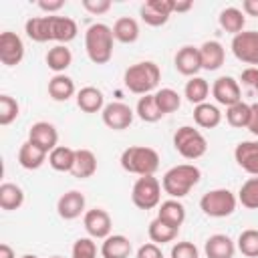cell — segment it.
Returning <instances> with one entry per match:
<instances>
[{"instance_id": "6da1fadb", "label": "cell", "mask_w": 258, "mask_h": 258, "mask_svg": "<svg viewBox=\"0 0 258 258\" xmlns=\"http://www.w3.org/2000/svg\"><path fill=\"white\" fill-rule=\"evenodd\" d=\"M24 32L34 42H48L56 40L58 44H67L77 38V22L69 16H34L28 18L24 24Z\"/></svg>"}, {"instance_id": "7a4b0ae2", "label": "cell", "mask_w": 258, "mask_h": 258, "mask_svg": "<svg viewBox=\"0 0 258 258\" xmlns=\"http://www.w3.org/2000/svg\"><path fill=\"white\" fill-rule=\"evenodd\" d=\"M202 179V171L198 165L194 163H179V165H173L169 167L165 173H163V179H161V187L163 191L173 198V200H179V198H185Z\"/></svg>"}, {"instance_id": "3957f363", "label": "cell", "mask_w": 258, "mask_h": 258, "mask_svg": "<svg viewBox=\"0 0 258 258\" xmlns=\"http://www.w3.org/2000/svg\"><path fill=\"white\" fill-rule=\"evenodd\" d=\"M113 28L103 24V22H95L87 28L85 32V50L91 62L95 64H107L113 56Z\"/></svg>"}, {"instance_id": "277c9868", "label": "cell", "mask_w": 258, "mask_h": 258, "mask_svg": "<svg viewBox=\"0 0 258 258\" xmlns=\"http://www.w3.org/2000/svg\"><path fill=\"white\" fill-rule=\"evenodd\" d=\"M159 81H161V71L153 60L135 62L123 75L125 87L135 95H151V91L159 85Z\"/></svg>"}, {"instance_id": "5b68a950", "label": "cell", "mask_w": 258, "mask_h": 258, "mask_svg": "<svg viewBox=\"0 0 258 258\" xmlns=\"http://www.w3.org/2000/svg\"><path fill=\"white\" fill-rule=\"evenodd\" d=\"M119 163L125 171L135 173V175H153L159 167V153L151 147L145 145H131L123 149Z\"/></svg>"}, {"instance_id": "8992f818", "label": "cell", "mask_w": 258, "mask_h": 258, "mask_svg": "<svg viewBox=\"0 0 258 258\" xmlns=\"http://www.w3.org/2000/svg\"><path fill=\"white\" fill-rule=\"evenodd\" d=\"M173 147L185 159H200L208 151V141L200 129L191 125H181L173 133Z\"/></svg>"}, {"instance_id": "52a82bcc", "label": "cell", "mask_w": 258, "mask_h": 258, "mask_svg": "<svg viewBox=\"0 0 258 258\" xmlns=\"http://www.w3.org/2000/svg\"><path fill=\"white\" fill-rule=\"evenodd\" d=\"M236 206L238 198L226 187L210 189L200 200V210L210 218H228L236 212Z\"/></svg>"}, {"instance_id": "ba28073f", "label": "cell", "mask_w": 258, "mask_h": 258, "mask_svg": "<svg viewBox=\"0 0 258 258\" xmlns=\"http://www.w3.org/2000/svg\"><path fill=\"white\" fill-rule=\"evenodd\" d=\"M131 202L139 210H153L161 202V183L155 175H141L131 187Z\"/></svg>"}, {"instance_id": "9c48e42d", "label": "cell", "mask_w": 258, "mask_h": 258, "mask_svg": "<svg viewBox=\"0 0 258 258\" xmlns=\"http://www.w3.org/2000/svg\"><path fill=\"white\" fill-rule=\"evenodd\" d=\"M232 52L238 60L254 67L258 64V32L244 30L232 38Z\"/></svg>"}, {"instance_id": "30bf717a", "label": "cell", "mask_w": 258, "mask_h": 258, "mask_svg": "<svg viewBox=\"0 0 258 258\" xmlns=\"http://www.w3.org/2000/svg\"><path fill=\"white\" fill-rule=\"evenodd\" d=\"M133 117H135V111H133L129 105L121 103V101L109 103V105H105V109L101 111L103 123H105L109 129H113V131H123V129H127V127L133 123Z\"/></svg>"}, {"instance_id": "8fae6325", "label": "cell", "mask_w": 258, "mask_h": 258, "mask_svg": "<svg viewBox=\"0 0 258 258\" xmlns=\"http://www.w3.org/2000/svg\"><path fill=\"white\" fill-rule=\"evenodd\" d=\"M173 6L175 0H147L145 4H141L139 16L149 26H163L171 16Z\"/></svg>"}, {"instance_id": "7c38bea8", "label": "cell", "mask_w": 258, "mask_h": 258, "mask_svg": "<svg viewBox=\"0 0 258 258\" xmlns=\"http://www.w3.org/2000/svg\"><path fill=\"white\" fill-rule=\"evenodd\" d=\"M83 226H85L89 238H101V240H105L107 236H111L113 222H111V216H109L107 210L93 208V210H87L83 214Z\"/></svg>"}, {"instance_id": "4fadbf2b", "label": "cell", "mask_w": 258, "mask_h": 258, "mask_svg": "<svg viewBox=\"0 0 258 258\" xmlns=\"http://www.w3.org/2000/svg\"><path fill=\"white\" fill-rule=\"evenodd\" d=\"M212 95H214V99H216L220 105H224L226 109L242 101L240 83H238L234 77H228V75L218 77V79L214 81V85H212Z\"/></svg>"}, {"instance_id": "5bb4252c", "label": "cell", "mask_w": 258, "mask_h": 258, "mask_svg": "<svg viewBox=\"0 0 258 258\" xmlns=\"http://www.w3.org/2000/svg\"><path fill=\"white\" fill-rule=\"evenodd\" d=\"M24 58V42L16 32L4 30L0 34V60L6 67H16Z\"/></svg>"}, {"instance_id": "9a60e30c", "label": "cell", "mask_w": 258, "mask_h": 258, "mask_svg": "<svg viewBox=\"0 0 258 258\" xmlns=\"http://www.w3.org/2000/svg\"><path fill=\"white\" fill-rule=\"evenodd\" d=\"M28 141H32L34 145H38L46 153H50L58 145V131L48 121H36L28 129Z\"/></svg>"}, {"instance_id": "2e32d148", "label": "cell", "mask_w": 258, "mask_h": 258, "mask_svg": "<svg viewBox=\"0 0 258 258\" xmlns=\"http://www.w3.org/2000/svg\"><path fill=\"white\" fill-rule=\"evenodd\" d=\"M173 64H175V71L183 77H198V71H202V58H200V48L198 46H191V44H185L181 46L177 52H175V58H173Z\"/></svg>"}, {"instance_id": "e0dca14e", "label": "cell", "mask_w": 258, "mask_h": 258, "mask_svg": "<svg viewBox=\"0 0 258 258\" xmlns=\"http://www.w3.org/2000/svg\"><path fill=\"white\" fill-rule=\"evenodd\" d=\"M234 159L246 173L258 177V139L256 141H240L234 149Z\"/></svg>"}, {"instance_id": "ac0fdd59", "label": "cell", "mask_w": 258, "mask_h": 258, "mask_svg": "<svg viewBox=\"0 0 258 258\" xmlns=\"http://www.w3.org/2000/svg\"><path fill=\"white\" fill-rule=\"evenodd\" d=\"M85 196L77 189H71L58 198L56 212L62 220H77L81 214H85Z\"/></svg>"}, {"instance_id": "d6986e66", "label": "cell", "mask_w": 258, "mask_h": 258, "mask_svg": "<svg viewBox=\"0 0 258 258\" xmlns=\"http://www.w3.org/2000/svg\"><path fill=\"white\" fill-rule=\"evenodd\" d=\"M204 252H206V258H234L236 244L226 234H214L206 240Z\"/></svg>"}, {"instance_id": "ffe728a7", "label": "cell", "mask_w": 258, "mask_h": 258, "mask_svg": "<svg viewBox=\"0 0 258 258\" xmlns=\"http://www.w3.org/2000/svg\"><path fill=\"white\" fill-rule=\"evenodd\" d=\"M200 58L204 71H218L226 60V50L218 40H206L200 46Z\"/></svg>"}, {"instance_id": "44dd1931", "label": "cell", "mask_w": 258, "mask_h": 258, "mask_svg": "<svg viewBox=\"0 0 258 258\" xmlns=\"http://www.w3.org/2000/svg\"><path fill=\"white\" fill-rule=\"evenodd\" d=\"M133 246L127 236L123 234H111L101 244V256L103 258H129Z\"/></svg>"}, {"instance_id": "7402d4cb", "label": "cell", "mask_w": 258, "mask_h": 258, "mask_svg": "<svg viewBox=\"0 0 258 258\" xmlns=\"http://www.w3.org/2000/svg\"><path fill=\"white\" fill-rule=\"evenodd\" d=\"M77 107L85 113H99L105 109V95L97 87H83L77 93Z\"/></svg>"}, {"instance_id": "603a6c76", "label": "cell", "mask_w": 258, "mask_h": 258, "mask_svg": "<svg viewBox=\"0 0 258 258\" xmlns=\"http://www.w3.org/2000/svg\"><path fill=\"white\" fill-rule=\"evenodd\" d=\"M48 153L44 149H40L38 145H34L32 141H24L18 149V163L24 167V169H38L44 161H46Z\"/></svg>"}, {"instance_id": "cb8c5ba5", "label": "cell", "mask_w": 258, "mask_h": 258, "mask_svg": "<svg viewBox=\"0 0 258 258\" xmlns=\"http://www.w3.org/2000/svg\"><path fill=\"white\" fill-rule=\"evenodd\" d=\"M95 171H97V155L91 149H77L75 165H73L71 173L79 179H87V177H93Z\"/></svg>"}, {"instance_id": "d4e9b609", "label": "cell", "mask_w": 258, "mask_h": 258, "mask_svg": "<svg viewBox=\"0 0 258 258\" xmlns=\"http://www.w3.org/2000/svg\"><path fill=\"white\" fill-rule=\"evenodd\" d=\"M157 218L161 222H165L167 226H173V228H179L185 220V208L179 200H165L161 202L159 210H157Z\"/></svg>"}, {"instance_id": "484cf974", "label": "cell", "mask_w": 258, "mask_h": 258, "mask_svg": "<svg viewBox=\"0 0 258 258\" xmlns=\"http://www.w3.org/2000/svg\"><path fill=\"white\" fill-rule=\"evenodd\" d=\"M75 93H77L75 81H73L71 77H67L64 73H62V75H54V77L48 81V95H50L52 101L64 103V101H69Z\"/></svg>"}, {"instance_id": "4316f807", "label": "cell", "mask_w": 258, "mask_h": 258, "mask_svg": "<svg viewBox=\"0 0 258 258\" xmlns=\"http://www.w3.org/2000/svg\"><path fill=\"white\" fill-rule=\"evenodd\" d=\"M73 62V52L71 48H67V44H54L52 48H48L46 52V64L52 73L62 75Z\"/></svg>"}, {"instance_id": "83f0119b", "label": "cell", "mask_w": 258, "mask_h": 258, "mask_svg": "<svg viewBox=\"0 0 258 258\" xmlns=\"http://www.w3.org/2000/svg\"><path fill=\"white\" fill-rule=\"evenodd\" d=\"M194 121L202 129H214L222 123V113L212 103H202L194 107Z\"/></svg>"}, {"instance_id": "f1b7e54d", "label": "cell", "mask_w": 258, "mask_h": 258, "mask_svg": "<svg viewBox=\"0 0 258 258\" xmlns=\"http://www.w3.org/2000/svg\"><path fill=\"white\" fill-rule=\"evenodd\" d=\"M113 36L115 40L123 42V44H131L139 38V24L135 18L131 16H121L115 20L113 24Z\"/></svg>"}, {"instance_id": "f546056e", "label": "cell", "mask_w": 258, "mask_h": 258, "mask_svg": "<svg viewBox=\"0 0 258 258\" xmlns=\"http://www.w3.org/2000/svg\"><path fill=\"white\" fill-rule=\"evenodd\" d=\"M218 22H220V26H222L226 32H230V34H234V36H236V34L244 32L246 18H244V12H242L240 8L228 6V8H224V10L220 12Z\"/></svg>"}, {"instance_id": "4dcf8cb0", "label": "cell", "mask_w": 258, "mask_h": 258, "mask_svg": "<svg viewBox=\"0 0 258 258\" xmlns=\"http://www.w3.org/2000/svg\"><path fill=\"white\" fill-rule=\"evenodd\" d=\"M22 204H24V191H22V187L16 185V183L4 181L0 185V208L4 212H12V210H18Z\"/></svg>"}, {"instance_id": "1f68e13d", "label": "cell", "mask_w": 258, "mask_h": 258, "mask_svg": "<svg viewBox=\"0 0 258 258\" xmlns=\"http://www.w3.org/2000/svg\"><path fill=\"white\" fill-rule=\"evenodd\" d=\"M75 151L67 145H56L50 153H48V165L56 171H71L75 165Z\"/></svg>"}, {"instance_id": "d6a6232c", "label": "cell", "mask_w": 258, "mask_h": 258, "mask_svg": "<svg viewBox=\"0 0 258 258\" xmlns=\"http://www.w3.org/2000/svg\"><path fill=\"white\" fill-rule=\"evenodd\" d=\"M177 232L179 228H173V226H167L165 222H161L159 218L151 220L149 222V228H147V234H149V240L153 244H167V242H173L177 238Z\"/></svg>"}, {"instance_id": "836d02e7", "label": "cell", "mask_w": 258, "mask_h": 258, "mask_svg": "<svg viewBox=\"0 0 258 258\" xmlns=\"http://www.w3.org/2000/svg\"><path fill=\"white\" fill-rule=\"evenodd\" d=\"M183 95L191 105H202L210 95V85L202 77H191L183 87Z\"/></svg>"}, {"instance_id": "e575fe53", "label": "cell", "mask_w": 258, "mask_h": 258, "mask_svg": "<svg viewBox=\"0 0 258 258\" xmlns=\"http://www.w3.org/2000/svg\"><path fill=\"white\" fill-rule=\"evenodd\" d=\"M135 113L145 123H155V121H159L163 117L161 109L157 107L155 95H143V97H139V101L135 105Z\"/></svg>"}, {"instance_id": "d590c367", "label": "cell", "mask_w": 258, "mask_h": 258, "mask_svg": "<svg viewBox=\"0 0 258 258\" xmlns=\"http://www.w3.org/2000/svg\"><path fill=\"white\" fill-rule=\"evenodd\" d=\"M250 115H252V109L244 101H240V103H236V105L226 109V121H228L230 127H236V129H248Z\"/></svg>"}, {"instance_id": "8d00e7d4", "label": "cell", "mask_w": 258, "mask_h": 258, "mask_svg": "<svg viewBox=\"0 0 258 258\" xmlns=\"http://www.w3.org/2000/svg\"><path fill=\"white\" fill-rule=\"evenodd\" d=\"M238 202L246 208V210H258V177H248L240 191H238Z\"/></svg>"}, {"instance_id": "74e56055", "label": "cell", "mask_w": 258, "mask_h": 258, "mask_svg": "<svg viewBox=\"0 0 258 258\" xmlns=\"http://www.w3.org/2000/svg\"><path fill=\"white\" fill-rule=\"evenodd\" d=\"M155 101H157V107L161 109L163 115L177 111L179 105H181V97H179V93L173 91V89H169V87L159 89V91L155 93Z\"/></svg>"}, {"instance_id": "f35d334b", "label": "cell", "mask_w": 258, "mask_h": 258, "mask_svg": "<svg viewBox=\"0 0 258 258\" xmlns=\"http://www.w3.org/2000/svg\"><path fill=\"white\" fill-rule=\"evenodd\" d=\"M238 250L248 258H258V230L248 228L238 236Z\"/></svg>"}, {"instance_id": "ab89813d", "label": "cell", "mask_w": 258, "mask_h": 258, "mask_svg": "<svg viewBox=\"0 0 258 258\" xmlns=\"http://www.w3.org/2000/svg\"><path fill=\"white\" fill-rule=\"evenodd\" d=\"M20 113V105L16 99H12L10 95H0V125H10L12 121H16Z\"/></svg>"}, {"instance_id": "60d3db41", "label": "cell", "mask_w": 258, "mask_h": 258, "mask_svg": "<svg viewBox=\"0 0 258 258\" xmlns=\"http://www.w3.org/2000/svg\"><path fill=\"white\" fill-rule=\"evenodd\" d=\"M71 258H97V244L93 238H79L73 244Z\"/></svg>"}, {"instance_id": "b9f144b4", "label": "cell", "mask_w": 258, "mask_h": 258, "mask_svg": "<svg viewBox=\"0 0 258 258\" xmlns=\"http://www.w3.org/2000/svg\"><path fill=\"white\" fill-rule=\"evenodd\" d=\"M240 81H242V87L250 93V95H256L258 97V67H248L242 71L240 75Z\"/></svg>"}, {"instance_id": "7bdbcfd3", "label": "cell", "mask_w": 258, "mask_h": 258, "mask_svg": "<svg viewBox=\"0 0 258 258\" xmlns=\"http://www.w3.org/2000/svg\"><path fill=\"white\" fill-rule=\"evenodd\" d=\"M169 256L171 258H200V252H198L196 244H191V242H177L171 246Z\"/></svg>"}, {"instance_id": "ee69618b", "label": "cell", "mask_w": 258, "mask_h": 258, "mask_svg": "<svg viewBox=\"0 0 258 258\" xmlns=\"http://www.w3.org/2000/svg\"><path fill=\"white\" fill-rule=\"evenodd\" d=\"M83 8L91 14H105L111 10V0H83Z\"/></svg>"}, {"instance_id": "f6af8a7d", "label": "cell", "mask_w": 258, "mask_h": 258, "mask_svg": "<svg viewBox=\"0 0 258 258\" xmlns=\"http://www.w3.org/2000/svg\"><path fill=\"white\" fill-rule=\"evenodd\" d=\"M137 258H163V252H161V248L157 244L147 242V244L137 248Z\"/></svg>"}, {"instance_id": "bcb514c9", "label": "cell", "mask_w": 258, "mask_h": 258, "mask_svg": "<svg viewBox=\"0 0 258 258\" xmlns=\"http://www.w3.org/2000/svg\"><path fill=\"white\" fill-rule=\"evenodd\" d=\"M36 6L48 14H54L64 6V0H40V2H36Z\"/></svg>"}, {"instance_id": "7dc6e473", "label": "cell", "mask_w": 258, "mask_h": 258, "mask_svg": "<svg viewBox=\"0 0 258 258\" xmlns=\"http://www.w3.org/2000/svg\"><path fill=\"white\" fill-rule=\"evenodd\" d=\"M250 109H252V115H250L248 131H250L254 137H258V103H252V105H250Z\"/></svg>"}, {"instance_id": "c3c4849f", "label": "cell", "mask_w": 258, "mask_h": 258, "mask_svg": "<svg viewBox=\"0 0 258 258\" xmlns=\"http://www.w3.org/2000/svg\"><path fill=\"white\" fill-rule=\"evenodd\" d=\"M242 12H246L248 16H258V0H244Z\"/></svg>"}, {"instance_id": "681fc988", "label": "cell", "mask_w": 258, "mask_h": 258, "mask_svg": "<svg viewBox=\"0 0 258 258\" xmlns=\"http://www.w3.org/2000/svg\"><path fill=\"white\" fill-rule=\"evenodd\" d=\"M191 6H194V2H191V0H185V2H179V0H177V2H175V6H173V12H187Z\"/></svg>"}, {"instance_id": "f907efd6", "label": "cell", "mask_w": 258, "mask_h": 258, "mask_svg": "<svg viewBox=\"0 0 258 258\" xmlns=\"http://www.w3.org/2000/svg\"><path fill=\"white\" fill-rule=\"evenodd\" d=\"M0 258H16V254H14V250L4 242V244H0Z\"/></svg>"}, {"instance_id": "816d5d0a", "label": "cell", "mask_w": 258, "mask_h": 258, "mask_svg": "<svg viewBox=\"0 0 258 258\" xmlns=\"http://www.w3.org/2000/svg\"><path fill=\"white\" fill-rule=\"evenodd\" d=\"M20 258H38V256H34V254H24V256H20Z\"/></svg>"}, {"instance_id": "f5cc1de1", "label": "cell", "mask_w": 258, "mask_h": 258, "mask_svg": "<svg viewBox=\"0 0 258 258\" xmlns=\"http://www.w3.org/2000/svg\"><path fill=\"white\" fill-rule=\"evenodd\" d=\"M50 258H62V256H50Z\"/></svg>"}]
</instances>
